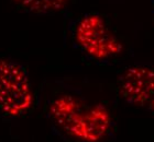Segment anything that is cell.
<instances>
[{"label":"cell","instance_id":"6da1fadb","mask_svg":"<svg viewBox=\"0 0 154 142\" xmlns=\"http://www.w3.org/2000/svg\"><path fill=\"white\" fill-rule=\"evenodd\" d=\"M33 92L29 77L22 67L8 59H0V109L18 117L32 107Z\"/></svg>","mask_w":154,"mask_h":142},{"label":"cell","instance_id":"7a4b0ae2","mask_svg":"<svg viewBox=\"0 0 154 142\" xmlns=\"http://www.w3.org/2000/svg\"><path fill=\"white\" fill-rule=\"evenodd\" d=\"M75 39L87 55L98 60L112 58L123 51L121 42L110 31L103 16L96 13L86 14L79 20Z\"/></svg>","mask_w":154,"mask_h":142},{"label":"cell","instance_id":"3957f363","mask_svg":"<svg viewBox=\"0 0 154 142\" xmlns=\"http://www.w3.org/2000/svg\"><path fill=\"white\" fill-rule=\"evenodd\" d=\"M111 126V116L103 104L74 108L62 125L61 129L73 138L85 142H98L106 136Z\"/></svg>","mask_w":154,"mask_h":142},{"label":"cell","instance_id":"277c9868","mask_svg":"<svg viewBox=\"0 0 154 142\" xmlns=\"http://www.w3.org/2000/svg\"><path fill=\"white\" fill-rule=\"evenodd\" d=\"M119 94L128 104L154 113V69L134 66L123 71L118 81Z\"/></svg>","mask_w":154,"mask_h":142},{"label":"cell","instance_id":"5b68a950","mask_svg":"<svg viewBox=\"0 0 154 142\" xmlns=\"http://www.w3.org/2000/svg\"><path fill=\"white\" fill-rule=\"evenodd\" d=\"M17 6L26 12L44 14L60 11L69 0H12Z\"/></svg>","mask_w":154,"mask_h":142}]
</instances>
